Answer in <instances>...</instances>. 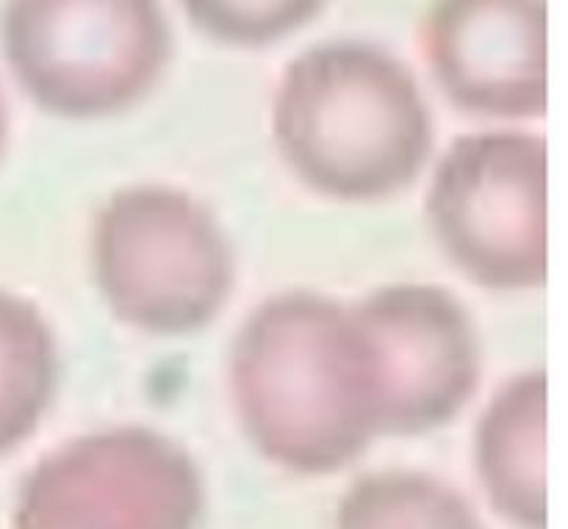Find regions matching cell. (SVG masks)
<instances>
[{"label":"cell","mask_w":568,"mask_h":529,"mask_svg":"<svg viewBox=\"0 0 568 529\" xmlns=\"http://www.w3.org/2000/svg\"><path fill=\"white\" fill-rule=\"evenodd\" d=\"M17 53L48 70H103L155 59L164 20L155 0H14Z\"/></svg>","instance_id":"obj_1"},{"label":"cell","mask_w":568,"mask_h":529,"mask_svg":"<svg viewBox=\"0 0 568 529\" xmlns=\"http://www.w3.org/2000/svg\"><path fill=\"white\" fill-rule=\"evenodd\" d=\"M442 59L486 75L530 81L541 67V6L536 0H442L430 17Z\"/></svg>","instance_id":"obj_2"},{"label":"cell","mask_w":568,"mask_h":529,"mask_svg":"<svg viewBox=\"0 0 568 529\" xmlns=\"http://www.w3.org/2000/svg\"><path fill=\"white\" fill-rule=\"evenodd\" d=\"M194 17L225 37H270L286 31L320 0H186Z\"/></svg>","instance_id":"obj_3"}]
</instances>
